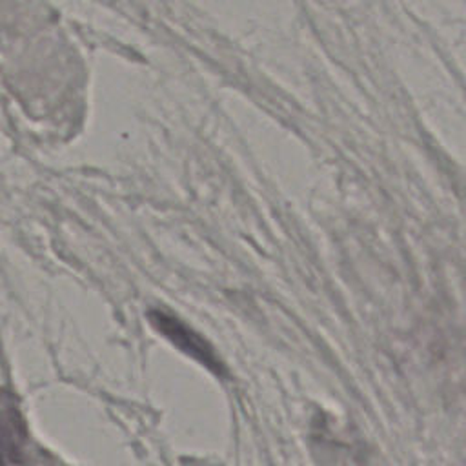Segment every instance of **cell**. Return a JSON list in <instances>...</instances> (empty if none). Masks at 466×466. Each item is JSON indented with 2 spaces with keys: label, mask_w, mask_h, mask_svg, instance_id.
Listing matches in <instances>:
<instances>
[{
  "label": "cell",
  "mask_w": 466,
  "mask_h": 466,
  "mask_svg": "<svg viewBox=\"0 0 466 466\" xmlns=\"http://www.w3.org/2000/svg\"><path fill=\"white\" fill-rule=\"evenodd\" d=\"M147 319L151 326L166 337L171 344H175L180 351L189 355L191 359L198 360L202 366H206L209 371H213L218 377L226 375L224 364L215 355L213 348L197 333L193 331L186 322H182L178 317L162 311V309H151L147 313Z\"/></svg>",
  "instance_id": "cell-1"
},
{
  "label": "cell",
  "mask_w": 466,
  "mask_h": 466,
  "mask_svg": "<svg viewBox=\"0 0 466 466\" xmlns=\"http://www.w3.org/2000/svg\"><path fill=\"white\" fill-rule=\"evenodd\" d=\"M25 442V428L24 422L18 417V411L15 408L7 406V400H4V453L18 451L22 444Z\"/></svg>",
  "instance_id": "cell-2"
}]
</instances>
